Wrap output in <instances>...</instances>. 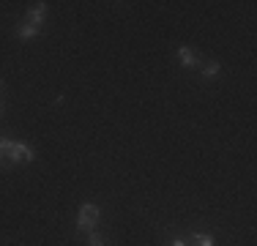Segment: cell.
Here are the masks:
<instances>
[{
  "mask_svg": "<svg viewBox=\"0 0 257 246\" xmlns=\"http://www.w3.org/2000/svg\"><path fill=\"white\" fill-rule=\"evenodd\" d=\"M3 153L9 159V164H30L36 156L28 143H17V140H9V137H3Z\"/></svg>",
  "mask_w": 257,
  "mask_h": 246,
  "instance_id": "cell-1",
  "label": "cell"
},
{
  "mask_svg": "<svg viewBox=\"0 0 257 246\" xmlns=\"http://www.w3.org/2000/svg\"><path fill=\"white\" fill-rule=\"evenodd\" d=\"M96 221H99V205H93V202H82L79 216H77V232L85 235V232L96 230Z\"/></svg>",
  "mask_w": 257,
  "mask_h": 246,
  "instance_id": "cell-2",
  "label": "cell"
},
{
  "mask_svg": "<svg viewBox=\"0 0 257 246\" xmlns=\"http://www.w3.org/2000/svg\"><path fill=\"white\" fill-rule=\"evenodd\" d=\"M175 52H178V60H181V66H183V69H194V66H200V55L194 52L192 47H186V44H183V47L175 49Z\"/></svg>",
  "mask_w": 257,
  "mask_h": 246,
  "instance_id": "cell-3",
  "label": "cell"
},
{
  "mask_svg": "<svg viewBox=\"0 0 257 246\" xmlns=\"http://www.w3.org/2000/svg\"><path fill=\"white\" fill-rule=\"evenodd\" d=\"M28 22L36 25V28H41V25L47 22V3H33L28 9Z\"/></svg>",
  "mask_w": 257,
  "mask_h": 246,
  "instance_id": "cell-4",
  "label": "cell"
},
{
  "mask_svg": "<svg viewBox=\"0 0 257 246\" xmlns=\"http://www.w3.org/2000/svg\"><path fill=\"white\" fill-rule=\"evenodd\" d=\"M39 33H41V28H36V25H30V22H22V25H17V39H22V41H28V39H36Z\"/></svg>",
  "mask_w": 257,
  "mask_h": 246,
  "instance_id": "cell-5",
  "label": "cell"
},
{
  "mask_svg": "<svg viewBox=\"0 0 257 246\" xmlns=\"http://www.w3.org/2000/svg\"><path fill=\"white\" fill-rule=\"evenodd\" d=\"M219 74H222V63H219V60H213V63H208L205 69H203V77L205 79H213V77H219Z\"/></svg>",
  "mask_w": 257,
  "mask_h": 246,
  "instance_id": "cell-6",
  "label": "cell"
},
{
  "mask_svg": "<svg viewBox=\"0 0 257 246\" xmlns=\"http://www.w3.org/2000/svg\"><path fill=\"white\" fill-rule=\"evenodd\" d=\"M85 243H88V246H107V238H104L101 232L90 230V232H88V238H85Z\"/></svg>",
  "mask_w": 257,
  "mask_h": 246,
  "instance_id": "cell-7",
  "label": "cell"
},
{
  "mask_svg": "<svg viewBox=\"0 0 257 246\" xmlns=\"http://www.w3.org/2000/svg\"><path fill=\"white\" fill-rule=\"evenodd\" d=\"M192 246H213V238L208 232H197V235H192Z\"/></svg>",
  "mask_w": 257,
  "mask_h": 246,
  "instance_id": "cell-8",
  "label": "cell"
},
{
  "mask_svg": "<svg viewBox=\"0 0 257 246\" xmlns=\"http://www.w3.org/2000/svg\"><path fill=\"white\" fill-rule=\"evenodd\" d=\"M3 159H6V153H3V137H0V167H6Z\"/></svg>",
  "mask_w": 257,
  "mask_h": 246,
  "instance_id": "cell-9",
  "label": "cell"
},
{
  "mask_svg": "<svg viewBox=\"0 0 257 246\" xmlns=\"http://www.w3.org/2000/svg\"><path fill=\"white\" fill-rule=\"evenodd\" d=\"M170 246H186V241H183V238H175V241L170 243Z\"/></svg>",
  "mask_w": 257,
  "mask_h": 246,
  "instance_id": "cell-10",
  "label": "cell"
},
{
  "mask_svg": "<svg viewBox=\"0 0 257 246\" xmlns=\"http://www.w3.org/2000/svg\"><path fill=\"white\" fill-rule=\"evenodd\" d=\"M0 115H3V101H0Z\"/></svg>",
  "mask_w": 257,
  "mask_h": 246,
  "instance_id": "cell-11",
  "label": "cell"
},
{
  "mask_svg": "<svg viewBox=\"0 0 257 246\" xmlns=\"http://www.w3.org/2000/svg\"><path fill=\"white\" fill-rule=\"evenodd\" d=\"M0 90H3V79H0Z\"/></svg>",
  "mask_w": 257,
  "mask_h": 246,
  "instance_id": "cell-12",
  "label": "cell"
}]
</instances>
